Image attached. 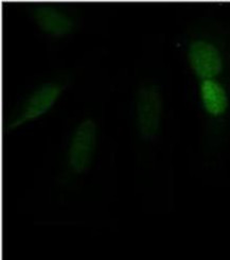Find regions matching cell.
<instances>
[{"mask_svg": "<svg viewBox=\"0 0 230 260\" xmlns=\"http://www.w3.org/2000/svg\"><path fill=\"white\" fill-rule=\"evenodd\" d=\"M98 146V128L91 119L84 120L72 135L66 155L67 170L79 176L89 170Z\"/></svg>", "mask_w": 230, "mask_h": 260, "instance_id": "obj_1", "label": "cell"}, {"mask_svg": "<svg viewBox=\"0 0 230 260\" xmlns=\"http://www.w3.org/2000/svg\"><path fill=\"white\" fill-rule=\"evenodd\" d=\"M162 100L156 86L147 85L138 91L136 104L137 128L143 140H152L158 134L161 120Z\"/></svg>", "mask_w": 230, "mask_h": 260, "instance_id": "obj_2", "label": "cell"}, {"mask_svg": "<svg viewBox=\"0 0 230 260\" xmlns=\"http://www.w3.org/2000/svg\"><path fill=\"white\" fill-rule=\"evenodd\" d=\"M66 84L63 82H47L34 90L26 100L20 113L15 119L8 125L9 129L16 128L26 122L32 121L36 118L45 115L50 111L60 94L65 90Z\"/></svg>", "mask_w": 230, "mask_h": 260, "instance_id": "obj_3", "label": "cell"}, {"mask_svg": "<svg viewBox=\"0 0 230 260\" xmlns=\"http://www.w3.org/2000/svg\"><path fill=\"white\" fill-rule=\"evenodd\" d=\"M189 64L202 81L214 80L223 70V57L212 43L205 40L192 42L188 49Z\"/></svg>", "mask_w": 230, "mask_h": 260, "instance_id": "obj_4", "label": "cell"}, {"mask_svg": "<svg viewBox=\"0 0 230 260\" xmlns=\"http://www.w3.org/2000/svg\"><path fill=\"white\" fill-rule=\"evenodd\" d=\"M38 26L52 37H64L75 29V21L60 9L52 6H39L32 11Z\"/></svg>", "mask_w": 230, "mask_h": 260, "instance_id": "obj_5", "label": "cell"}, {"mask_svg": "<svg viewBox=\"0 0 230 260\" xmlns=\"http://www.w3.org/2000/svg\"><path fill=\"white\" fill-rule=\"evenodd\" d=\"M200 94L203 108L209 116L217 118L223 116L229 105L228 94L225 88L215 80L202 81Z\"/></svg>", "mask_w": 230, "mask_h": 260, "instance_id": "obj_6", "label": "cell"}]
</instances>
